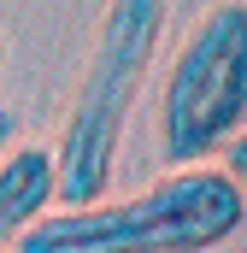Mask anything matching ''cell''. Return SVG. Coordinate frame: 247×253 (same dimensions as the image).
<instances>
[{"instance_id": "6da1fadb", "label": "cell", "mask_w": 247, "mask_h": 253, "mask_svg": "<svg viewBox=\"0 0 247 253\" xmlns=\"http://www.w3.org/2000/svg\"><path fill=\"white\" fill-rule=\"evenodd\" d=\"M247 224L242 189L224 165H171L153 189L129 200H88L41 212L18 253H212Z\"/></svg>"}, {"instance_id": "7a4b0ae2", "label": "cell", "mask_w": 247, "mask_h": 253, "mask_svg": "<svg viewBox=\"0 0 247 253\" xmlns=\"http://www.w3.org/2000/svg\"><path fill=\"white\" fill-rule=\"evenodd\" d=\"M165 18H171L165 0H106V18L94 30L88 71L77 83L65 135H59V147H47L59 206H88V200L106 194L118 147H124V124H129V112L147 88L153 59H159Z\"/></svg>"}, {"instance_id": "3957f363", "label": "cell", "mask_w": 247, "mask_h": 253, "mask_svg": "<svg viewBox=\"0 0 247 253\" xmlns=\"http://www.w3.org/2000/svg\"><path fill=\"white\" fill-rule=\"evenodd\" d=\"M236 129H247V0H218L165 71L159 153L165 165H200Z\"/></svg>"}, {"instance_id": "277c9868", "label": "cell", "mask_w": 247, "mask_h": 253, "mask_svg": "<svg viewBox=\"0 0 247 253\" xmlns=\"http://www.w3.org/2000/svg\"><path fill=\"white\" fill-rule=\"evenodd\" d=\"M53 206V153L47 147H6L0 153V253Z\"/></svg>"}, {"instance_id": "5b68a950", "label": "cell", "mask_w": 247, "mask_h": 253, "mask_svg": "<svg viewBox=\"0 0 247 253\" xmlns=\"http://www.w3.org/2000/svg\"><path fill=\"white\" fill-rule=\"evenodd\" d=\"M218 153H224V177H230V183L242 189V200H247V129H236Z\"/></svg>"}, {"instance_id": "8992f818", "label": "cell", "mask_w": 247, "mask_h": 253, "mask_svg": "<svg viewBox=\"0 0 247 253\" xmlns=\"http://www.w3.org/2000/svg\"><path fill=\"white\" fill-rule=\"evenodd\" d=\"M6 147H12V112L0 106V153H6Z\"/></svg>"}]
</instances>
